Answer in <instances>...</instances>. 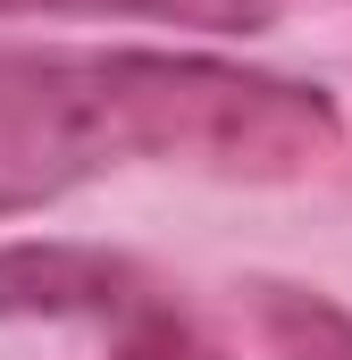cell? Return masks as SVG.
Here are the masks:
<instances>
[{
	"label": "cell",
	"instance_id": "6da1fadb",
	"mask_svg": "<svg viewBox=\"0 0 352 360\" xmlns=\"http://www.w3.org/2000/svg\"><path fill=\"white\" fill-rule=\"evenodd\" d=\"M344 151L327 84L201 51H8L0 42V168L34 184L84 168L310 176Z\"/></svg>",
	"mask_w": 352,
	"mask_h": 360
},
{
	"label": "cell",
	"instance_id": "3957f363",
	"mask_svg": "<svg viewBox=\"0 0 352 360\" xmlns=\"http://www.w3.org/2000/svg\"><path fill=\"white\" fill-rule=\"evenodd\" d=\"M252 319H260L268 360H352V310L319 285H252Z\"/></svg>",
	"mask_w": 352,
	"mask_h": 360
},
{
	"label": "cell",
	"instance_id": "8992f818",
	"mask_svg": "<svg viewBox=\"0 0 352 360\" xmlns=\"http://www.w3.org/2000/svg\"><path fill=\"white\" fill-rule=\"evenodd\" d=\"M42 193H51V184H34V176H0V218H17V210H42Z\"/></svg>",
	"mask_w": 352,
	"mask_h": 360
},
{
	"label": "cell",
	"instance_id": "5b68a950",
	"mask_svg": "<svg viewBox=\"0 0 352 360\" xmlns=\"http://www.w3.org/2000/svg\"><path fill=\"white\" fill-rule=\"evenodd\" d=\"M109 360H227V344L201 335L176 302H160V310L126 319V335H118V352H109Z\"/></svg>",
	"mask_w": 352,
	"mask_h": 360
},
{
	"label": "cell",
	"instance_id": "7a4b0ae2",
	"mask_svg": "<svg viewBox=\"0 0 352 360\" xmlns=\"http://www.w3.org/2000/svg\"><path fill=\"white\" fill-rule=\"evenodd\" d=\"M168 285L143 269L134 252H109V243H0V319H143L160 310Z\"/></svg>",
	"mask_w": 352,
	"mask_h": 360
},
{
	"label": "cell",
	"instance_id": "277c9868",
	"mask_svg": "<svg viewBox=\"0 0 352 360\" xmlns=\"http://www.w3.org/2000/svg\"><path fill=\"white\" fill-rule=\"evenodd\" d=\"M0 17H134L184 34H268L277 0H0Z\"/></svg>",
	"mask_w": 352,
	"mask_h": 360
}]
</instances>
